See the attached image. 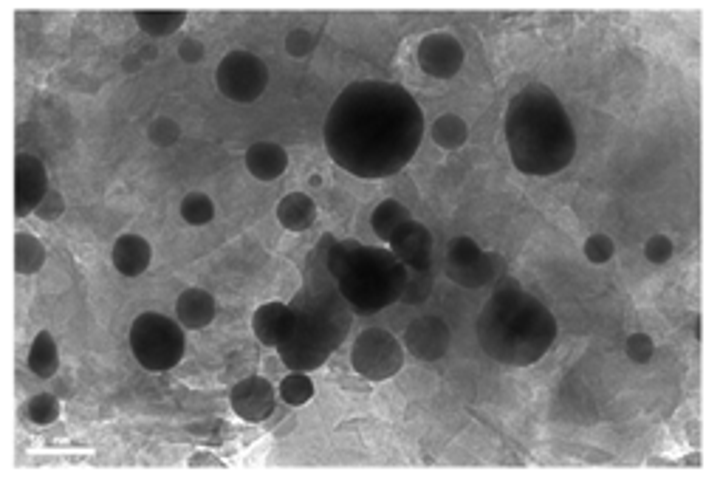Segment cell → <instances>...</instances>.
Masks as SVG:
<instances>
[{"label":"cell","mask_w":720,"mask_h":480,"mask_svg":"<svg viewBox=\"0 0 720 480\" xmlns=\"http://www.w3.org/2000/svg\"><path fill=\"white\" fill-rule=\"evenodd\" d=\"M430 136L441 150H461L469 142V125L458 113H444L432 122Z\"/></svg>","instance_id":"cell-23"},{"label":"cell","mask_w":720,"mask_h":480,"mask_svg":"<svg viewBox=\"0 0 720 480\" xmlns=\"http://www.w3.org/2000/svg\"><path fill=\"white\" fill-rule=\"evenodd\" d=\"M46 266V246L43 240L32 232H17L15 235V272L29 277Z\"/></svg>","instance_id":"cell-22"},{"label":"cell","mask_w":720,"mask_h":480,"mask_svg":"<svg viewBox=\"0 0 720 480\" xmlns=\"http://www.w3.org/2000/svg\"><path fill=\"white\" fill-rule=\"evenodd\" d=\"M294 328V305L286 303H263L252 314V331L257 342L266 348H280L286 342V336Z\"/></svg>","instance_id":"cell-15"},{"label":"cell","mask_w":720,"mask_h":480,"mask_svg":"<svg viewBox=\"0 0 720 480\" xmlns=\"http://www.w3.org/2000/svg\"><path fill=\"white\" fill-rule=\"evenodd\" d=\"M401 345L418 362H438V359H444L449 353L452 331H449V325L441 317L424 314V317H416L407 325Z\"/></svg>","instance_id":"cell-11"},{"label":"cell","mask_w":720,"mask_h":480,"mask_svg":"<svg viewBox=\"0 0 720 480\" xmlns=\"http://www.w3.org/2000/svg\"><path fill=\"white\" fill-rule=\"evenodd\" d=\"M582 255H585V260L593 263V266H605V263H610L613 255H616V243H613L610 235L596 232V235H591V238L582 243Z\"/></svg>","instance_id":"cell-29"},{"label":"cell","mask_w":720,"mask_h":480,"mask_svg":"<svg viewBox=\"0 0 720 480\" xmlns=\"http://www.w3.org/2000/svg\"><path fill=\"white\" fill-rule=\"evenodd\" d=\"M215 314H218V303H215V297H212L209 291H204V288L192 286L184 288V291L178 294L176 320L181 322L187 331H204L207 325H212Z\"/></svg>","instance_id":"cell-17"},{"label":"cell","mask_w":720,"mask_h":480,"mask_svg":"<svg viewBox=\"0 0 720 480\" xmlns=\"http://www.w3.org/2000/svg\"><path fill=\"white\" fill-rule=\"evenodd\" d=\"M246 170L257 181H277L288 170V153L277 142H255L246 150Z\"/></svg>","instance_id":"cell-18"},{"label":"cell","mask_w":720,"mask_h":480,"mask_svg":"<svg viewBox=\"0 0 720 480\" xmlns=\"http://www.w3.org/2000/svg\"><path fill=\"white\" fill-rule=\"evenodd\" d=\"M215 85L229 102L252 105L269 88V68L255 51L235 48L215 68Z\"/></svg>","instance_id":"cell-7"},{"label":"cell","mask_w":720,"mask_h":480,"mask_svg":"<svg viewBox=\"0 0 720 480\" xmlns=\"http://www.w3.org/2000/svg\"><path fill=\"white\" fill-rule=\"evenodd\" d=\"M277 396L286 401L288 407H303L314 399V379L303 370H288V376L277 387Z\"/></svg>","instance_id":"cell-25"},{"label":"cell","mask_w":720,"mask_h":480,"mask_svg":"<svg viewBox=\"0 0 720 480\" xmlns=\"http://www.w3.org/2000/svg\"><path fill=\"white\" fill-rule=\"evenodd\" d=\"M139 57H142L144 63H150L153 57H159V48H156V46H144L142 51H139Z\"/></svg>","instance_id":"cell-37"},{"label":"cell","mask_w":720,"mask_h":480,"mask_svg":"<svg viewBox=\"0 0 720 480\" xmlns=\"http://www.w3.org/2000/svg\"><path fill=\"white\" fill-rule=\"evenodd\" d=\"M308 184H311V187H320L322 178L320 176H311V178H308Z\"/></svg>","instance_id":"cell-38"},{"label":"cell","mask_w":720,"mask_h":480,"mask_svg":"<svg viewBox=\"0 0 720 480\" xmlns=\"http://www.w3.org/2000/svg\"><path fill=\"white\" fill-rule=\"evenodd\" d=\"M274 404H277V390L269 379L263 376H249V379H240L232 393H229V407L240 421H266L274 413Z\"/></svg>","instance_id":"cell-13"},{"label":"cell","mask_w":720,"mask_h":480,"mask_svg":"<svg viewBox=\"0 0 720 480\" xmlns=\"http://www.w3.org/2000/svg\"><path fill=\"white\" fill-rule=\"evenodd\" d=\"M351 317L342 314L339 300L325 291H303L294 303V328L286 336V342L277 348L280 359L288 370H311L322 368L328 356L342 345L348 334Z\"/></svg>","instance_id":"cell-5"},{"label":"cell","mask_w":720,"mask_h":480,"mask_svg":"<svg viewBox=\"0 0 720 480\" xmlns=\"http://www.w3.org/2000/svg\"><path fill=\"white\" fill-rule=\"evenodd\" d=\"M325 269L342 300L356 314L370 317L399 303L407 288V266L390 249L362 246L359 240L328 238Z\"/></svg>","instance_id":"cell-4"},{"label":"cell","mask_w":720,"mask_h":480,"mask_svg":"<svg viewBox=\"0 0 720 480\" xmlns=\"http://www.w3.org/2000/svg\"><path fill=\"white\" fill-rule=\"evenodd\" d=\"M322 133L336 167L376 181L413 161L424 139V113L416 96L396 82L359 80L336 96Z\"/></svg>","instance_id":"cell-1"},{"label":"cell","mask_w":720,"mask_h":480,"mask_svg":"<svg viewBox=\"0 0 720 480\" xmlns=\"http://www.w3.org/2000/svg\"><path fill=\"white\" fill-rule=\"evenodd\" d=\"M207 57V48L204 43L198 40V37H184L181 43H178V60L187 65H195L201 63Z\"/></svg>","instance_id":"cell-34"},{"label":"cell","mask_w":720,"mask_h":480,"mask_svg":"<svg viewBox=\"0 0 720 480\" xmlns=\"http://www.w3.org/2000/svg\"><path fill=\"white\" fill-rule=\"evenodd\" d=\"M506 269V260L497 252L480 249L472 238H455L447 249V277L461 288L492 286Z\"/></svg>","instance_id":"cell-9"},{"label":"cell","mask_w":720,"mask_h":480,"mask_svg":"<svg viewBox=\"0 0 720 480\" xmlns=\"http://www.w3.org/2000/svg\"><path fill=\"white\" fill-rule=\"evenodd\" d=\"M478 342L489 359L509 368L537 365L557 339V317L534 294L503 286L480 308Z\"/></svg>","instance_id":"cell-3"},{"label":"cell","mask_w":720,"mask_h":480,"mask_svg":"<svg viewBox=\"0 0 720 480\" xmlns=\"http://www.w3.org/2000/svg\"><path fill=\"white\" fill-rule=\"evenodd\" d=\"M147 139L159 150H170V147H176L181 142V125H178L176 119H170V116H156L147 125Z\"/></svg>","instance_id":"cell-28"},{"label":"cell","mask_w":720,"mask_h":480,"mask_svg":"<svg viewBox=\"0 0 720 480\" xmlns=\"http://www.w3.org/2000/svg\"><path fill=\"white\" fill-rule=\"evenodd\" d=\"M26 418L32 421L34 427H48L60 418V401L54 399L51 393H37L26 401Z\"/></svg>","instance_id":"cell-27"},{"label":"cell","mask_w":720,"mask_h":480,"mask_svg":"<svg viewBox=\"0 0 720 480\" xmlns=\"http://www.w3.org/2000/svg\"><path fill=\"white\" fill-rule=\"evenodd\" d=\"M624 353H627V359H630L633 365H647V362H653V356H656V342H653L650 334L636 331V334L627 336Z\"/></svg>","instance_id":"cell-30"},{"label":"cell","mask_w":720,"mask_h":480,"mask_svg":"<svg viewBox=\"0 0 720 480\" xmlns=\"http://www.w3.org/2000/svg\"><path fill=\"white\" fill-rule=\"evenodd\" d=\"M675 255V243L667 235H653V238L644 243V257L653 263V266H664L670 263Z\"/></svg>","instance_id":"cell-32"},{"label":"cell","mask_w":720,"mask_h":480,"mask_svg":"<svg viewBox=\"0 0 720 480\" xmlns=\"http://www.w3.org/2000/svg\"><path fill=\"white\" fill-rule=\"evenodd\" d=\"M351 365L368 382H387L404 368V345L384 328H365L353 339Z\"/></svg>","instance_id":"cell-8"},{"label":"cell","mask_w":720,"mask_h":480,"mask_svg":"<svg viewBox=\"0 0 720 480\" xmlns=\"http://www.w3.org/2000/svg\"><path fill=\"white\" fill-rule=\"evenodd\" d=\"M503 130L512 164L523 176H557L576 156L571 113L543 82H531L509 99Z\"/></svg>","instance_id":"cell-2"},{"label":"cell","mask_w":720,"mask_h":480,"mask_svg":"<svg viewBox=\"0 0 720 480\" xmlns=\"http://www.w3.org/2000/svg\"><path fill=\"white\" fill-rule=\"evenodd\" d=\"M410 218H413L410 209L404 207L401 201L384 198L382 204L373 209V215H370V229H373V235L379 240H390L399 232V226L407 224Z\"/></svg>","instance_id":"cell-21"},{"label":"cell","mask_w":720,"mask_h":480,"mask_svg":"<svg viewBox=\"0 0 720 480\" xmlns=\"http://www.w3.org/2000/svg\"><path fill=\"white\" fill-rule=\"evenodd\" d=\"M111 263L122 277H142L153 263V246L142 235L128 232V235L113 240Z\"/></svg>","instance_id":"cell-16"},{"label":"cell","mask_w":720,"mask_h":480,"mask_svg":"<svg viewBox=\"0 0 720 480\" xmlns=\"http://www.w3.org/2000/svg\"><path fill=\"white\" fill-rule=\"evenodd\" d=\"M277 221L288 232H305L317 221V204L305 192H288L277 204Z\"/></svg>","instance_id":"cell-19"},{"label":"cell","mask_w":720,"mask_h":480,"mask_svg":"<svg viewBox=\"0 0 720 480\" xmlns=\"http://www.w3.org/2000/svg\"><path fill=\"white\" fill-rule=\"evenodd\" d=\"M133 20H136V26L147 37H170V34H176L187 23V12H178V9H170V12H136Z\"/></svg>","instance_id":"cell-24"},{"label":"cell","mask_w":720,"mask_h":480,"mask_svg":"<svg viewBox=\"0 0 720 480\" xmlns=\"http://www.w3.org/2000/svg\"><path fill=\"white\" fill-rule=\"evenodd\" d=\"M63 212H65V198H63V195H60L57 190H48V195L43 198V204L37 207V212H34V215H37L40 221H48V224H51V221L63 218Z\"/></svg>","instance_id":"cell-33"},{"label":"cell","mask_w":720,"mask_h":480,"mask_svg":"<svg viewBox=\"0 0 720 480\" xmlns=\"http://www.w3.org/2000/svg\"><path fill=\"white\" fill-rule=\"evenodd\" d=\"M190 466L192 469H201V466H221V461H218L215 455H209V452H198V455H192L190 458Z\"/></svg>","instance_id":"cell-35"},{"label":"cell","mask_w":720,"mask_h":480,"mask_svg":"<svg viewBox=\"0 0 720 480\" xmlns=\"http://www.w3.org/2000/svg\"><path fill=\"white\" fill-rule=\"evenodd\" d=\"M26 365H29V370L37 379H51L60 370V348H57L54 336L48 334V331H40V334L34 336Z\"/></svg>","instance_id":"cell-20"},{"label":"cell","mask_w":720,"mask_h":480,"mask_svg":"<svg viewBox=\"0 0 720 480\" xmlns=\"http://www.w3.org/2000/svg\"><path fill=\"white\" fill-rule=\"evenodd\" d=\"M418 68L432 80H452L464 68L466 51L452 32H430L416 48Z\"/></svg>","instance_id":"cell-10"},{"label":"cell","mask_w":720,"mask_h":480,"mask_svg":"<svg viewBox=\"0 0 720 480\" xmlns=\"http://www.w3.org/2000/svg\"><path fill=\"white\" fill-rule=\"evenodd\" d=\"M390 252L399 257L407 266V272H430L432 266V232L427 226L410 218L407 224L399 226V232L387 240Z\"/></svg>","instance_id":"cell-14"},{"label":"cell","mask_w":720,"mask_h":480,"mask_svg":"<svg viewBox=\"0 0 720 480\" xmlns=\"http://www.w3.org/2000/svg\"><path fill=\"white\" fill-rule=\"evenodd\" d=\"M317 48V37L308 32V29H291L286 34V54L294 60H303L311 51Z\"/></svg>","instance_id":"cell-31"},{"label":"cell","mask_w":720,"mask_h":480,"mask_svg":"<svg viewBox=\"0 0 720 480\" xmlns=\"http://www.w3.org/2000/svg\"><path fill=\"white\" fill-rule=\"evenodd\" d=\"M142 65L144 60L139 57V51H136V54H128V57L122 60V71H125V74H136V71H142Z\"/></svg>","instance_id":"cell-36"},{"label":"cell","mask_w":720,"mask_h":480,"mask_svg":"<svg viewBox=\"0 0 720 480\" xmlns=\"http://www.w3.org/2000/svg\"><path fill=\"white\" fill-rule=\"evenodd\" d=\"M181 221L190 226H209L215 221V201L209 198L207 192H190L181 198Z\"/></svg>","instance_id":"cell-26"},{"label":"cell","mask_w":720,"mask_h":480,"mask_svg":"<svg viewBox=\"0 0 720 480\" xmlns=\"http://www.w3.org/2000/svg\"><path fill=\"white\" fill-rule=\"evenodd\" d=\"M48 173L46 164L32 156V153H17L15 156V215L29 218L43 204L48 195Z\"/></svg>","instance_id":"cell-12"},{"label":"cell","mask_w":720,"mask_h":480,"mask_svg":"<svg viewBox=\"0 0 720 480\" xmlns=\"http://www.w3.org/2000/svg\"><path fill=\"white\" fill-rule=\"evenodd\" d=\"M128 342L133 359L144 370H150V373L173 370L184 359V351H187L184 325L178 320L164 317V314H156V311L139 314L133 320Z\"/></svg>","instance_id":"cell-6"}]
</instances>
